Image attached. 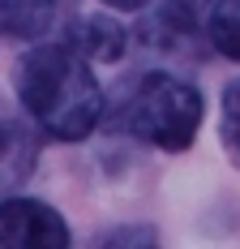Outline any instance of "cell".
<instances>
[{
	"instance_id": "8",
	"label": "cell",
	"mask_w": 240,
	"mask_h": 249,
	"mask_svg": "<svg viewBox=\"0 0 240 249\" xmlns=\"http://www.w3.org/2000/svg\"><path fill=\"white\" fill-rule=\"evenodd\" d=\"M219 138L227 146V159L240 168V77L223 86V112H219Z\"/></svg>"
},
{
	"instance_id": "7",
	"label": "cell",
	"mask_w": 240,
	"mask_h": 249,
	"mask_svg": "<svg viewBox=\"0 0 240 249\" xmlns=\"http://www.w3.org/2000/svg\"><path fill=\"white\" fill-rule=\"evenodd\" d=\"M206 35H210V43H215L219 56L240 60V0H215L210 4Z\"/></svg>"
},
{
	"instance_id": "9",
	"label": "cell",
	"mask_w": 240,
	"mask_h": 249,
	"mask_svg": "<svg viewBox=\"0 0 240 249\" xmlns=\"http://www.w3.org/2000/svg\"><path fill=\"white\" fill-rule=\"evenodd\" d=\"M107 9H124V13H137V9H150V4H159V0H103Z\"/></svg>"
},
{
	"instance_id": "6",
	"label": "cell",
	"mask_w": 240,
	"mask_h": 249,
	"mask_svg": "<svg viewBox=\"0 0 240 249\" xmlns=\"http://www.w3.org/2000/svg\"><path fill=\"white\" fill-rule=\"evenodd\" d=\"M39 159V146L26 138L17 124L0 121V185H17Z\"/></svg>"
},
{
	"instance_id": "4",
	"label": "cell",
	"mask_w": 240,
	"mask_h": 249,
	"mask_svg": "<svg viewBox=\"0 0 240 249\" xmlns=\"http://www.w3.org/2000/svg\"><path fill=\"white\" fill-rule=\"evenodd\" d=\"M65 0H0V35L4 39H43L60 18Z\"/></svg>"
},
{
	"instance_id": "1",
	"label": "cell",
	"mask_w": 240,
	"mask_h": 249,
	"mask_svg": "<svg viewBox=\"0 0 240 249\" xmlns=\"http://www.w3.org/2000/svg\"><path fill=\"white\" fill-rule=\"evenodd\" d=\"M13 90L26 116L60 142H82L103 121V90L90 73V60L69 39L34 43L13 69Z\"/></svg>"
},
{
	"instance_id": "2",
	"label": "cell",
	"mask_w": 240,
	"mask_h": 249,
	"mask_svg": "<svg viewBox=\"0 0 240 249\" xmlns=\"http://www.w3.org/2000/svg\"><path fill=\"white\" fill-rule=\"evenodd\" d=\"M202 112L206 107H202L197 86L180 82V77H168V73H146L142 82H133L124 90V99L116 103L107 124L129 133V138H142L159 150L180 155V150L193 146Z\"/></svg>"
},
{
	"instance_id": "5",
	"label": "cell",
	"mask_w": 240,
	"mask_h": 249,
	"mask_svg": "<svg viewBox=\"0 0 240 249\" xmlns=\"http://www.w3.org/2000/svg\"><path fill=\"white\" fill-rule=\"evenodd\" d=\"M69 43L82 52L86 60H120L124 48H129V35H124V26H120L116 18L95 13V18H86V22H77V30L69 35Z\"/></svg>"
},
{
	"instance_id": "3",
	"label": "cell",
	"mask_w": 240,
	"mask_h": 249,
	"mask_svg": "<svg viewBox=\"0 0 240 249\" xmlns=\"http://www.w3.org/2000/svg\"><path fill=\"white\" fill-rule=\"evenodd\" d=\"M69 224L56 206L39 198H4L0 202V249H65Z\"/></svg>"
}]
</instances>
